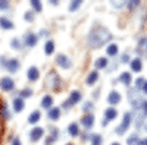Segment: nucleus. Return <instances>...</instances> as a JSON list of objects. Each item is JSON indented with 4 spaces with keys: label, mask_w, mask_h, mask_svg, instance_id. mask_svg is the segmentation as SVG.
Wrapping results in <instances>:
<instances>
[{
    "label": "nucleus",
    "mask_w": 147,
    "mask_h": 145,
    "mask_svg": "<svg viewBox=\"0 0 147 145\" xmlns=\"http://www.w3.org/2000/svg\"><path fill=\"white\" fill-rule=\"evenodd\" d=\"M110 38H112V35H110V32L106 28L96 27L88 34V44H90L91 48H99V47L105 45Z\"/></svg>",
    "instance_id": "f257e3e1"
},
{
    "label": "nucleus",
    "mask_w": 147,
    "mask_h": 145,
    "mask_svg": "<svg viewBox=\"0 0 147 145\" xmlns=\"http://www.w3.org/2000/svg\"><path fill=\"white\" fill-rule=\"evenodd\" d=\"M129 125H131V113H125L124 114V119H122V123L116 128V134L118 135L125 134V130L129 128Z\"/></svg>",
    "instance_id": "f03ea898"
},
{
    "label": "nucleus",
    "mask_w": 147,
    "mask_h": 145,
    "mask_svg": "<svg viewBox=\"0 0 147 145\" xmlns=\"http://www.w3.org/2000/svg\"><path fill=\"white\" fill-rule=\"evenodd\" d=\"M47 84L52 85L55 90H59L60 85H62V81H60V78L57 76L56 72H50V74L47 75Z\"/></svg>",
    "instance_id": "7ed1b4c3"
},
{
    "label": "nucleus",
    "mask_w": 147,
    "mask_h": 145,
    "mask_svg": "<svg viewBox=\"0 0 147 145\" xmlns=\"http://www.w3.org/2000/svg\"><path fill=\"white\" fill-rule=\"evenodd\" d=\"M81 100V92L80 91H72L71 92V95H69V100H66L65 103H63V107H71V106H74V104H77L78 101Z\"/></svg>",
    "instance_id": "20e7f679"
},
{
    "label": "nucleus",
    "mask_w": 147,
    "mask_h": 145,
    "mask_svg": "<svg viewBox=\"0 0 147 145\" xmlns=\"http://www.w3.org/2000/svg\"><path fill=\"white\" fill-rule=\"evenodd\" d=\"M2 65L6 66V69L10 72V74H15V72L19 69V60L18 59H10V60H7V62H3L2 60Z\"/></svg>",
    "instance_id": "39448f33"
},
{
    "label": "nucleus",
    "mask_w": 147,
    "mask_h": 145,
    "mask_svg": "<svg viewBox=\"0 0 147 145\" xmlns=\"http://www.w3.org/2000/svg\"><path fill=\"white\" fill-rule=\"evenodd\" d=\"M56 63L62 67V69H69L71 67V60L66 57V56H63V54H57V57H56Z\"/></svg>",
    "instance_id": "423d86ee"
},
{
    "label": "nucleus",
    "mask_w": 147,
    "mask_h": 145,
    "mask_svg": "<svg viewBox=\"0 0 147 145\" xmlns=\"http://www.w3.org/2000/svg\"><path fill=\"white\" fill-rule=\"evenodd\" d=\"M13 87H15V82L10 78H2V81H0V88L3 91H10L13 90Z\"/></svg>",
    "instance_id": "0eeeda50"
},
{
    "label": "nucleus",
    "mask_w": 147,
    "mask_h": 145,
    "mask_svg": "<svg viewBox=\"0 0 147 145\" xmlns=\"http://www.w3.org/2000/svg\"><path fill=\"white\" fill-rule=\"evenodd\" d=\"M43 135H44V130H43L41 128H34V129H31L30 138H31V141H32V142H37V141H38Z\"/></svg>",
    "instance_id": "6e6552de"
},
{
    "label": "nucleus",
    "mask_w": 147,
    "mask_h": 145,
    "mask_svg": "<svg viewBox=\"0 0 147 145\" xmlns=\"http://www.w3.org/2000/svg\"><path fill=\"white\" fill-rule=\"evenodd\" d=\"M27 76H28L30 81H37L38 76H40V72H38V69H37L35 66H31L28 69V72H27Z\"/></svg>",
    "instance_id": "1a4fd4ad"
},
{
    "label": "nucleus",
    "mask_w": 147,
    "mask_h": 145,
    "mask_svg": "<svg viewBox=\"0 0 147 145\" xmlns=\"http://www.w3.org/2000/svg\"><path fill=\"white\" fill-rule=\"evenodd\" d=\"M107 101H109V104H118L119 101H121V94L119 92H116V91H112L109 94V97H107Z\"/></svg>",
    "instance_id": "9d476101"
},
{
    "label": "nucleus",
    "mask_w": 147,
    "mask_h": 145,
    "mask_svg": "<svg viewBox=\"0 0 147 145\" xmlns=\"http://www.w3.org/2000/svg\"><path fill=\"white\" fill-rule=\"evenodd\" d=\"M137 51H138L140 54L147 56V38H146V37L140 40V43H138V50H137Z\"/></svg>",
    "instance_id": "9b49d317"
},
{
    "label": "nucleus",
    "mask_w": 147,
    "mask_h": 145,
    "mask_svg": "<svg viewBox=\"0 0 147 145\" xmlns=\"http://www.w3.org/2000/svg\"><path fill=\"white\" fill-rule=\"evenodd\" d=\"M81 123L85 126V128H91L93 123H94V117L91 114H85L82 119H81Z\"/></svg>",
    "instance_id": "f8f14e48"
},
{
    "label": "nucleus",
    "mask_w": 147,
    "mask_h": 145,
    "mask_svg": "<svg viewBox=\"0 0 147 145\" xmlns=\"http://www.w3.org/2000/svg\"><path fill=\"white\" fill-rule=\"evenodd\" d=\"M105 116H106V119H105L106 122H107V120H113V119H115V117L118 116V112L115 110L113 107H109L107 110L105 112Z\"/></svg>",
    "instance_id": "ddd939ff"
},
{
    "label": "nucleus",
    "mask_w": 147,
    "mask_h": 145,
    "mask_svg": "<svg viewBox=\"0 0 147 145\" xmlns=\"http://www.w3.org/2000/svg\"><path fill=\"white\" fill-rule=\"evenodd\" d=\"M37 40H38V37H37V35L28 34L27 37H25V44H27L28 47H34V45L37 44Z\"/></svg>",
    "instance_id": "4468645a"
},
{
    "label": "nucleus",
    "mask_w": 147,
    "mask_h": 145,
    "mask_svg": "<svg viewBox=\"0 0 147 145\" xmlns=\"http://www.w3.org/2000/svg\"><path fill=\"white\" fill-rule=\"evenodd\" d=\"M59 116H60V108L59 107H53L49 110V119L50 120H57Z\"/></svg>",
    "instance_id": "2eb2a0df"
},
{
    "label": "nucleus",
    "mask_w": 147,
    "mask_h": 145,
    "mask_svg": "<svg viewBox=\"0 0 147 145\" xmlns=\"http://www.w3.org/2000/svg\"><path fill=\"white\" fill-rule=\"evenodd\" d=\"M119 81H121V84H124V85H129V84H131V74H129V72H124V74H121Z\"/></svg>",
    "instance_id": "dca6fc26"
},
{
    "label": "nucleus",
    "mask_w": 147,
    "mask_h": 145,
    "mask_svg": "<svg viewBox=\"0 0 147 145\" xmlns=\"http://www.w3.org/2000/svg\"><path fill=\"white\" fill-rule=\"evenodd\" d=\"M40 119H41V113H40L38 110H35V112H32V113L30 114V117H28V122H30V123H37Z\"/></svg>",
    "instance_id": "f3484780"
},
{
    "label": "nucleus",
    "mask_w": 147,
    "mask_h": 145,
    "mask_svg": "<svg viewBox=\"0 0 147 145\" xmlns=\"http://www.w3.org/2000/svg\"><path fill=\"white\" fill-rule=\"evenodd\" d=\"M0 27H2V28H5V29H12V28H13V23H12L7 18H0Z\"/></svg>",
    "instance_id": "a211bd4d"
},
{
    "label": "nucleus",
    "mask_w": 147,
    "mask_h": 145,
    "mask_svg": "<svg viewBox=\"0 0 147 145\" xmlns=\"http://www.w3.org/2000/svg\"><path fill=\"white\" fill-rule=\"evenodd\" d=\"M22 108H24V101H22V98H13V110L15 112H22Z\"/></svg>",
    "instance_id": "6ab92c4d"
},
{
    "label": "nucleus",
    "mask_w": 147,
    "mask_h": 145,
    "mask_svg": "<svg viewBox=\"0 0 147 145\" xmlns=\"http://www.w3.org/2000/svg\"><path fill=\"white\" fill-rule=\"evenodd\" d=\"M141 67H143V65H141V60H140V59H134L132 62H131V69H132V72H140Z\"/></svg>",
    "instance_id": "aec40b11"
},
{
    "label": "nucleus",
    "mask_w": 147,
    "mask_h": 145,
    "mask_svg": "<svg viewBox=\"0 0 147 145\" xmlns=\"http://www.w3.org/2000/svg\"><path fill=\"white\" fill-rule=\"evenodd\" d=\"M52 104H53V98H52V97H50V95H44V98H43V101H41V107L50 108Z\"/></svg>",
    "instance_id": "412c9836"
},
{
    "label": "nucleus",
    "mask_w": 147,
    "mask_h": 145,
    "mask_svg": "<svg viewBox=\"0 0 147 145\" xmlns=\"http://www.w3.org/2000/svg\"><path fill=\"white\" fill-rule=\"evenodd\" d=\"M69 135H72V136H78V135H80L78 123H71V125H69Z\"/></svg>",
    "instance_id": "4be33fe9"
},
{
    "label": "nucleus",
    "mask_w": 147,
    "mask_h": 145,
    "mask_svg": "<svg viewBox=\"0 0 147 145\" xmlns=\"http://www.w3.org/2000/svg\"><path fill=\"white\" fill-rule=\"evenodd\" d=\"M94 65H96V69H103V67H106V66H107V59H105V57L97 59Z\"/></svg>",
    "instance_id": "5701e85b"
},
{
    "label": "nucleus",
    "mask_w": 147,
    "mask_h": 145,
    "mask_svg": "<svg viewBox=\"0 0 147 145\" xmlns=\"http://www.w3.org/2000/svg\"><path fill=\"white\" fill-rule=\"evenodd\" d=\"M106 53H107V56H116L118 54V45L116 44H110L106 48Z\"/></svg>",
    "instance_id": "b1692460"
},
{
    "label": "nucleus",
    "mask_w": 147,
    "mask_h": 145,
    "mask_svg": "<svg viewBox=\"0 0 147 145\" xmlns=\"http://www.w3.org/2000/svg\"><path fill=\"white\" fill-rule=\"evenodd\" d=\"M97 79H99V74H97V72H91V74L87 76V84L88 85H93Z\"/></svg>",
    "instance_id": "393cba45"
},
{
    "label": "nucleus",
    "mask_w": 147,
    "mask_h": 145,
    "mask_svg": "<svg viewBox=\"0 0 147 145\" xmlns=\"http://www.w3.org/2000/svg\"><path fill=\"white\" fill-rule=\"evenodd\" d=\"M44 51H46V54H52L55 51V43L53 41H47L46 47H44Z\"/></svg>",
    "instance_id": "a878e982"
},
{
    "label": "nucleus",
    "mask_w": 147,
    "mask_h": 145,
    "mask_svg": "<svg viewBox=\"0 0 147 145\" xmlns=\"http://www.w3.org/2000/svg\"><path fill=\"white\" fill-rule=\"evenodd\" d=\"M128 145H140V141H138V136H137V134H134V135H131L129 138H128Z\"/></svg>",
    "instance_id": "bb28decb"
},
{
    "label": "nucleus",
    "mask_w": 147,
    "mask_h": 145,
    "mask_svg": "<svg viewBox=\"0 0 147 145\" xmlns=\"http://www.w3.org/2000/svg\"><path fill=\"white\" fill-rule=\"evenodd\" d=\"M81 3H82L81 0H75V2H72V3L69 5V10H71V12H74V10H77V9H78V7L81 6Z\"/></svg>",
    "instance_id": "cd10ccee"
},
{
    "label": "nucleus",
    "mask_w": 147,
    "mask_h": 145,
    "mask_svg": "<svg viewBox=\"0 0 147 145\" xmlns=\"http://www.w3.org/2000/svg\"><path fill=\"white\" fill-rule=\"evenodd\" d=\"M0 112H2V116H3V119H7V117H9V113H7V106H6V103H3L2 106H0Z\"/></svg>",
    "instance_id": "c85d7f7f"
},
{
    "label": "nucleus",
    "mask_w": 147,
    "mask_h": 145,
    "mask_svg": "<svg viewBox=\"0 0 147 145\" xmlns=\"http://www.w3.org/2000/svg\"><path fill=\"white\" fill-rule=\"evenodd\" d=\"M31 6H32L37 12H40V10L43 9V6H41V3L38 2V0H31Z\"/></svg>",
    "instance_id": "c756f323"
},
{
    "label": "nucleus",
    "mask_w": 147,
    "mask_h": 145,
    "mask_svg": "<svg viewBox=\"0 0 147 145\" xmlns=\"http://www.w3.org/2000/svg\"><path fill=\"white\" fill-rule=\"evenodd\" d=\"M91 141H93V145H102V136L97 134L91 136Z\"/></svg>",
    "instance_id": "7c9ffc66"
},
{
    "label": "nucleus",
    "mask_w": 147,
    "mask_h": 145,
    "mask_svg": "<svg viewBox=\"0 0 147 145\" xmlns=\"http://www.w3.org/2000/svg\"><path fill=\"white\" fill-rule=\"evenodd\" d=\"M10 44H12V47H13V48H16V50H21V43H19L18 38H13Z\"/></svg>",
    "instance_id": "2f4dec72"
},
{
    "label": "nucleus",
    "mask_w": 147,
    "mask_h": 145,
    "mask_svg": "<svg viewBox=\"0 0 147 145\" xmlns=\"http://www.w3.org/2000/svg\"><path fill=\"white\" fill-rule=\"evenodd\" d=\"M24 18H25V21H28V22H32V21H34V15H32V12H27V13L24 15Z\"/></svg>",
    "instance_id": "473e14b6"
},
{
    "label": "nucleus",
    "mask_w": 147,
    "mask_h": 145,
    "mask_svg": "<svg viewBox=\"0 0 147 145\" xmlns=\"http://www.w3.org/2000/svg\"><path fill=\"white\" fill-rule=\"evenodd\" d=\"M31 90L30 88H25V90H22V92H21V97H24V98H25V97H30L31 95Z\"/></svg>",
    "instance_id": "72a5a7b5"
},
{
    "label": "nucleus",
    "mask_w": 147,
    "mask_h": 145,
    "mask_svg": "<svg viewBox=\"0 0 147 145\" xmlns=\"http://www.w3.org/2000/svg\"><path fill=\"white\" fill-rule=\"evenodd\" d=\"M138 5H140V2H138V0H132V2H128V7H129V9L136 7V6H138Z\"/></svg>",
    "instance_id": "f704fd0d"
},
{
    "label": "nucleus",
    "mask_w": 147,
    "mask_h": 145,
    "mask_svg": "<svg viewBox=\"0 0 147 145\" xmlns=\"http://www.w3.org/2000/svg\"><path fill=\"white\" fill-rule=\"evenodd\" d=\"M140 107H141V110H143V114H147V101H141Z\"/></svg>",
    "instance_id": "c9c22d12"
},
{
    "label": "nucleus",
    "mask_w": 147,
    "mask_h": 145,
    "mask_svg": "<svg viewBox=\"0 0 147 145\" xmlns=\"http://www.w3.org/2000/svg\"><path fill=\"white\" fill-rule=\"evenodd\" d=\"M82 108H84V112H88V110H91V108H93V104H91L90 101H87V103L84 104V107H82Z\"/></svg>",
    "instance_id": "e433bc0d"
},
{
    "label": "nucleus",
    "mask_w": 147,
    "mask_h": 145,
    "mask_svg": "<svg viewBox=\"0 0 147 145\" xmlns=\"http://www.w3.org/2000/svg\"><path fill=\"white\" fill-rule=\"evenodd\" d=\"M143 84H144V79H143V78H138V79L136 81V87H137V88H141Z\"/></svg>",
    "instance_id": "4c0bfd02"
},
{
    "label": "nucleus",
    "mask_w": 147,
    "mask_h": 145,
    "mask_svg": "<svg viewBox=\"0 0 147 145\" xmlns=\"http://www.w3.org/2000/svg\"><path fill=\"white\" fill-rule=\"evenodd\" d=\"M7 7H9L7 2H0V9H7Z\"/></svg>",
    "instance_id": "58836bf2"
},
{
    "label": "nucleus",
    "mask_w": 147,
    "mask_h": 145,
    "mask_svg": "<svg viewBox=\"0 0 147 145\" xmlns=\"http://www.w3.org/2000/svg\"><path fill=\"white\" fill-rule=\"evenodd\" d=\"M112 5H113L115 7H122V6H125V3H122V2H121V3H118V2H113Z\"/></svg>",
    "instance_id": "ea45409f"
},
{
    "label": "nucleus",
    "mask_w": 147,
    "mask_h": 145,
    "mask_svg": "<svg viewBox=\"0 0 147 145\" xmlns=\"http://www.w3.org/2000/svg\"><path fill=\"white\" fill-rule=\"evenodd\" d=\"M141 88H143V92L147 94V81H144V84H143V87H141Z\"/></svg>",
    "instance_id": "a19ab883"
},
{
    "label": "nucleus",
    "mask_w": 147,
    "mask_h": 145,
    "mask_svg": "<svg viewBox=\"0 0 147 145\" xmlns=\"http://www.w3.org/2000/svg\"><path fill=\"white\" fill-rule=\"evenodd\" d=\"M121 59H122V62H124V63H127V62H128V56H127V54H122V57H121Z\"/></svg>",
    "instance_id": "79ce46f5"
},
{
    "label": "nucleus",
    "mask_w": 147,
    "mask_h": 145,
    "mask_svg": "<svg viewBox=\"0 0 147 145\" xmlns=\"http://www.w3.org/2000/svg\"><path fill=\"white\" fill-rule=\"evenodd\" d=\"M140 145H147V138L141 139V141H140Z\"/></svg>",
    "instance_id": "37998d69"
},
{
    "label": "nucleus",
    "mask_w": 147,
    "mask_h": 145,
    "mask_svg": "<svg viewBox=\"0 0 147 145\" xmlns=\"http://www.w3.org/2000/svg\"><path fill=\"white\" fill-rule=\"evenodd\" d=\"M12 145H21V142H19V139L16 138V139H15L13 142H12Z\"/></svg>",
    "instance_id": "c03bdc74"
},
{
    "label": "nucleus",
    "mask_w": 147,
    "mask_h": 145,
    "mask_svg": "<svg viewBox=\"0 0 147 145\" xmlns=\"http://www.w3.org/2000/svg\"><path fill=\"white\" fill-rule=\"evenodd\" d=\"M112 145H119V144H118V142H113V144H112Z\"/></svg>",
    "instance_id": "a18cd8bd"
},
{
    "label": "nucleus",
    "mask_w": 147,
    "mask_h": 145,
    "mask_svg": "<svg viewBox=\"0 0 147 145\" xmlns=\"http://www.w3.org/2000/svg\"><path fill=\"white\" fill-rule=\"evenodd\" d=\"M68 145H72V144H68Z\"/></svg>",
    "instance_id": "49530a36"
}]
</instances>
